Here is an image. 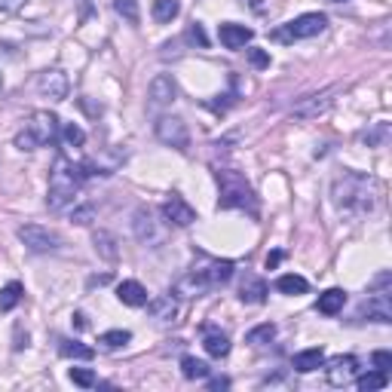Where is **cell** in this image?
Masks as SVG:
<instances>
[{
  "label": "cell",
  "mask_w": 392,
  "mask_h": 392,
  "mask_svg": "<svg viewBox=\"0 0 392 392\" xmlns=\"http://www.w3.org/2000/svg\"><path fill=\"white\" fill-rule=\"evenodd\" d=\"M380 196H383L380 181L365 172L343 169L331 181V202L343 218H365V215H371V212H377Z\"/></svg>",
  "instance_id": "obj_1"
},
{
  "label": "cell",
  "mask_w": 392,
  "mask_h": 392,
  "mask_svg": "<svg viewBox=\"0 0 392 392\" xmlns=\"http://www.w3.org/2000/svg\"><path fill=\"white\" fill-rule=\"evenodd\" d=\"M233 270H236L233 261H218V257L200 255L196 264L178 279L175 294H181V298H202L206 291L227 285L230 279H233Z\"/></svg>",
  "instance_id": "obj_2"
},
{
  "label": "cell",
  "mask_w": 392,
  "mask_h": 392,
  "mask_svg": "<svg viewBox=\"0 0 392 392\" xmlns=\"http://www.w3.org/2000/svg\"><path fill=\"white\" fill-rule=\"evenodd\" d=\"M215 178L221 187V200H218L221 209H248L252 215H257V200H255L252 184L236 169H218Z\"/></svg>",
  "instance_id": "obj_3"
},
{
  "label": "cell",
  "mask_w": 392,
  "mask_h": 392,
  "mask_svg": "<svg viewBox=\"0 0 392 392\" xmlns=\"http://www.w3.org/2000/svg\"><path fill=\"white\" fill-rule=\"evenodd\" d=\"M59 135V117L49 111H34L28 123L16 132V147L19 150H40L52 145Z\"/></svg>",
  "instance_id": "obj_4"
},
{
  "label": "cell",
  "mask_w": 392,
  "mask_h": 392,
  "mask_svg": "<svg viewBox=\"0 0 392 392\" xmlns=\"http://www.w3.org/2000/svg\"><path fill=\"white\" fill-rule=\"evenodd\" d=\"M80 190V181L77 175L71 172V163H65V159H59L56 169H52L49 175V193H47V206L52 212H65L71 202H74V196Z\"/></svg>",
  "instance_id": "obj_5"
},
{
  "label": "cell",
  "mask_w": 392,
  "mask_h": 392,
  "mask_svg": "<svg viewBox=\"0 0 392 392\" xmlns=\"http://www.w3.org/2000/svg\"><path fill=\"white\" fill-rule=\"evenodd\" d=\"M328 28V19L322 13H304L298 16V19L285 22L282 28H276L270 37L276 43H294V40H307V37H316V34H322Z\"/></svg>",
  "instance_id": "obj_6"
},
{
  "label": "cell",
  "mask_w": 392,
  "mask_h": 392,
  "mask_svg": "<svg viewBox=\"0 0 392 392\" xmlns=\"http://www.w3.org/2000/svg\"><path fill=\"white\" fill-rule=\"evenodd\" d=\"M16 236H19V243L34 255H49V252H59L61 248V236L56 230L40 227V224H25L16 230Z\"/></svg>",
  "instance_id": "obj_7"
},
{
  "label": "cell",
  "mask_w": 392,
  "mask_h": 392,
  "mask_svg": "<svg viewBox=\"0 0 392 392\" xmlns=\"http://www.w3.org/2000/svg\"><path fill=\"white\" fill-rule=\"evenodd\" d=\"M157 138L163 141L166 147H175L178 154H187V147H190V132H187V123L181 117H159Z\"/></svg>",
  "instance_id": "obj_8"
},
{
  "label": "cell",
  "mask_w": 392,
  "mask_h": 392,
  "mask_svg": "<svg viewBox=\"0 0 392 392\" xmlns=\"http://www.w3.org/2000/svg\"><path fill=\"white\" fill-rule=\"evenodd\" d=\"M337 92H341V86H328V89H322V92H313V95L300 98V102L291 108V114L298 120H316V117H322V114L334 104V95Z\"/></svg>",
  "instance_id": "obj_9"
},
{
  "label": "cell",
  "mask_w": 392,
  "mask_h": 392,
  "mask_svg": "<svg viewBox=\"0 0 392 392\" xmlns=\"http://www.w3.org/2000/svg\"><path fill=\"white\" fill-rule=\"evenodd\" d=\"M178 98V83L172 74H157L147 86V108L150 111H159V108H169Z\"/></svg>",
  "instance_id": "obj_10"
},
{
  "label": "cell",
  "mask_w": 392,
  "mask_h": 392,
  "mask_svg": "<svg viewBox=\"0 0 392 392\" xmlns=\"http://www.w3.org/2000/svg\"><path fill=\"white\" fill-rule=\"evenodd\" d=\"M359 319H368V322L389 325V322H392V298H389V291H377V294H371L368 300H362V307H359Z\"/></svg>",
  "instance_id": "obj_11"
},
{
  "label": "cell",
  "mask_w": 392,
  "mask_h": 392,
  "mask_svg": "<svg viewBox=\"0 0 392 392\" xmlns=\"http://www.w3.org/2000/svg\"><path fill=\"white\" fill-rule=\"evenodd\" d=\"M322 365H325V374H328L331 386H346V383H353L355 374H359V359H355V355H334L331 362H322Z\"/></svg>",
  "instance_id": "obj_12"
},
{
  "label": "cell",
  "mask_w": 392,
  "mask_h": 392,
  "mask_svg": "<svg viewBox=\"0 0 392 392\" xmlns=\"http://www.w3.org/2000/svg\"><path fill=\"white\" fill-rule=\"evenodd\" d=\"M37 92L43 98H49V102H65V98H68V77H65V71H59V68L43 71L40 80H37Z\"/></svg>",
  "instance_id": "obj_13"
},
{
  "label": "cell",
  "mask_w": 392,
  "mask_h": 392,
  "mask_svg": "<svg viewBox=\"0 0 392 392\" xmlns=\"http://www.w3.org/2000/svg\"><path fill=\"white\" fill-rule=\"evenodd\" d=\"M132 227H135L138 243H145V245H150V248L163 245V230L157 227L154 212H150V209H138V212H135V221H132Z\"/></svg>",
  "instance_id": "obj_14"
},
{
  "label": "cell",
  "mask_w": 392,
  "mask_h": 392,
  "mask_svg": "<svg viewBox=\"0 0 392 392\" xmlns=\"http://www.w3.org/2000/svg\"><path fill=\"white\" fill-rule=\"evenodd\" d=\"M163 218L169 221V224H175V227H190L196 221V212H193V206H187V202H184V196L172 193L163 202Z\"/></svg>",
  "instance_id": "obj_15"
},
{
  "label": "cell",
  "mask_w": 392,
  "mask_h": 392,
  "mask_svg": "<svg viewBox=\"0 0 392 392\" xmlns=\"http://www.w3.org/2000/svg\"><path fill=\"white\" fill-rule=\"evenodd\" d=\"M218 37H221V43H224L227 49H243L245 43H252L255 31L245 28V25H236V22H224L218 28Z\"/></svg>",
  "instance_id": "obj_16"
},
{
  "label": "cell",
  "mask_w": 392,
  "mask_h": 392,
  "mask_svg": "<svg viewBox=\"0 0 392 392\" xmlns=\"http://www.w3.org/2000/svg\"><path fill=\"white\" fill-rule=\"evenodd\" d=\"M239 300H243V304H264L267 300V282L255 273H245L243 282H239Z\"/></svg>",
  "instance_id": "obj_17"
},
{
  "label": "cell",
  "mask_w": 392,
  "mask_h": 392,
  "mask_svg": "<svg viewBox=\"0 0 392 392\" xmlns=\"http://www.w3.org/2000/svg\"><path fill=\"white\" fill-rule=\"evenodd\" d=\"M145 307L157 322H175V316H178V300L172 298V294H159V298L147 300Z\"/></svg>",
  "instance_id": "obj_18"
},
{
  "label": "cell",
  "mask_w": 392,
  "mask_h": 392,
  "mask_svg": "<svg viewBox=\"0 0 392 392\" xmlns=\"http://www.w3.org/2000/svg\"><path fill=\"white\" fill-rule=\"evenodd\" d=\"M117 298L123 300L126 307H145L147 304V288L135 279H126L117 285Z\"/></svg>",
  "instance_id": "obj_19"
},
{
  "label": "cell",
  "mask_w": 392,
  "mask_h": 392,
  "mask_svg": "<svg viewBox=\"0 0 392 392\" xmlns=\"http://www.w3.org/2000/svg\"><path fill=\"white\" fill-rule=\"evenodd\" d=\"M202 346H206V353L212 355V359H224V355L230 353V337L224 331H218V328H206Z\"/></svg>",
  "instance_id": "obj_20"
},
{
  "label": "cell",
  "mask_w": 392,
  "mask_h": 392,
  "mask_svg": "<svg viewBox=\"0 0 392 392\" xmlns=\"http://www.w3.org/2000/svg\"><path fill=\"white\" fill-rule=\"evenodd\" d=\"M343 304H346V291L343 288H328V291L319 294L316 310H319V313H325V316H337L343 310Z\"/></svg>",
  "instance_id": "obj_21"
},
{
  "label": "cell",
  "mask_w": 392,
  "mask_h": 392,
  "mask_svg": "<svg viewBox=\"0 0 392 392\" xmlns=\"http://www.w3.org/2000/svg\"><path fill=\"white\" fill-rule=\"evenodd\" d=\"M322 362H325V353H322V350H304V353L294 355L291 368H294V371H300V374H310V371L322 368Z\"/></svg>",
  "instance_id": "obj_22"
},
{
  "label": "cell",
  "mask_w": 392,
  "mask_h": 392,
  "mask_svg": "<svg viewBox=\"0 0 392 392\" xmlns=\"http://www.w3.org/2000/svg\"><path fill=\"white\" fill-rule=\"evenodd\" d=\"M59 353L65 359H80V362H92L95 359V350L80 341H59Z\"/></svg>",
  "instance_id": "obj_23"
},
{
  "label": "cell",
  "mask_w": 392,
  "mask_h": 392,
  "mask_svg": "<svg viewBox=\"0 0 392 392\" xmlns=\"http://www.w3.org/2000/svg\"><path fill=\"white\" fill-rule=\"evenodd\" d=\"M22 298H25L22 282L4 285V288H0V313H10V310H16V307L22 304Z\"/></svg>",
  "instance_id": "obj_24"
},
{
  "label": "cell",
  "mask_w": 392,
  "mask_h": 392,
  "mask_svg": "<svg viewBox=\"0 0 392 392\" xmlns=\"http://www.w3.org/2000/svg\"><path fill=\"white\" fill-rule=\"evenodd\" d=\"M132 341V331H123V328H114V331H104L98 334V346H102L104 353H114V350H123Z\"/></svg>",
  "instance_id": "obj_25"
},
{
  "label": "cell",
  "mask_w": 392,
  "mask_h": 392,
  "mask_svg": "<svg viewBox=\"0 0 392 392\" xmlns=\"http://www.w3.org/2000/svg\"><path fill=\"white\" fill-rule=\"evenodd\" d=\"M276 291H282V294H307L310 282L304 279V276H298V273H288V276H279V279H276Z\"/></svg>",
  "instance_id": "obj_26"
},
{
  "label": "cell",
  "mask_w": 392,
  "mask_h": 392,
  "mask_svg": "<svg viewBox=\"0 0 392 392\" xmlns=\"http://www.w3.org/2000/svg\"><path fill=\"white\" fill-rule=\"evenodd\" d=\"M154 22L159 25H169L172 19H178V13H181V4L178 0H154Z\"/></svg>",
  "instance_id": "obj_27"
},
{
  "label": "cell",
  "mask_w": 392,
  "mask_h": 392,
  "mask_svg": "<svg viewBox=\"0 0 392 392\" xmlns=\"http://www.w3.org/2000/svg\"><path fill=\"white\" fill-rule=\"evenodd\" d=\"M95 243V252L104 257V261H117V239H114L108 230H98V233L92 236Z\"/></svg>",
  "instance_id": "obj_28"
},
{
  "label": "cell",
  "mask_w": 392,
  "mask_h": 392,
  "mask_svg": "<svg viewBox=\"0 0 392 392\" xmlns=\"http://www.w3.org/2000/svg\"><path fill=\"white\" fill-rule=\"evenodd\" d=\"M209 371L212 368L202 359H193V355H184V359H181V374L187 380H206Z\"/></svg>",
  "instance_id": "obj_29"
},
{
  "label": "cell",
  "mask_w": 392,
  "mask_h": 392,
  "mask_svg": "<svg viewBox=\"0 0 392 392\" xmlns=\"http://www.w3.org/2000/svg\"><path fill=\"white\" fill-rule=\"evenodd\" d=\"M386 383H389V374L371 371V374H362V377L355 380V386H359V392H374V389H383Z\"/></svg>",
  "instance_id": "obj_30"
},
{
  "label": "cell",
  "mask_w": 392,
  "mask_h": 392,
  "mask_svg": "<svg viewBox=\"0 0 392 392\" xmlns=\"http://www.w3.org/2000/svg\"><path fill=\"white\" fill-rule=\"evenodd\" d=\"M114 10H117V16H123L129 25H138L141 22L138 0H114Z\"/></svg>",
  "instance_id": "obj_31"
},
{
  "label": "cell",
  "mask_w": 392,
  "mask_h": 392,
  "mask_svg": "<svg viewBox=\"0 0 392 392\" xmlns=\"http://www.w3.org/2000/svg\"><path fill=\"white\" fill-rule=\"evenodd\" d=\"M276 337V325H257V328H252V331L245 334V343H252V346H264V343H270Z\"/></svg>",
  "instance_id": "obj_32"
},
{
  "label": "cell",
  "mask_w": 392,
  "mask_h": 392,
  "mask_svg": "<svg viewBox=\"0 0 392 392\" xmlns=\"http://www.w3.org/2000/svg\"><path fill=\"white\" fill-rule=\"evenodd\" d=\"M386 138H389V123H377L371 132H365V135H362V141L368 147H383V145H386Z\"/></svg>",
  "instance_id": "obj_33"
},
{
  "label": "cell",
  "mask_w": 392,
  "mask_h": 392,
  "mask_svg": "<svg viewBox=\"0 0 392 392\" xmlns=\"http://www.w3.org/2000/svg\"><path fill=\"white\" fill-rule=\"evenodd\" d=\"M71 380L77 383V386H83V389H92L95 386V371H89V368H71Z\"/></svg>",
  "instance_id": "obj_34"
},
{
  "label": "cell",
  "mask_w": 392,
  "mask_h": 392,
  "mask_svg": "<svg viewBox=\"0 0 392 392\" xmlns=\"http://www.w3.org/2000/svg\"><path fill=\"white\" fill-rule=\"evenodd\" d=\"M61 135H65V141H68L71 147H80V145L86 141V132L80 129V126H74V123H68V126L61 129Z\"/></svg>",
  "instance_id": "obj_35"
},
{
  "label": "cell",
  "mask_w": 392,
  "mask_h": 392,
  "mask_svg": "<svg viewBox=\"0 0 392 392\" xmlns=\"http://www.w3.org/2000/svg\"><path fill=\"white\" fill-rule=\"evenodd\" d=\"M92 218H95V206H80V209L71 212V221H74V224H80V227L92 224Z\"/></svg>",
  "instance_id": "obj_36"
},
{
  "label": "cell",
  "mask_w": 392,
  "mask_h": 392,
  "mask_svg": "<svg viewBox=\"0 0 392 392\" xmlns=\"http://www.w3.org/2000/svg\"><path fill=\"white\" fill-rule=\"evenodd\" d=\"M187 40L196 43L200 49H206V47H209V37H206V31H202V25H200V22H193L190 28H187Z\"/></svg>",
  "instance_id": "obj_37"
},
{
  "label": "cell",
  "mask_w": 392,
  "mask_h": 392,
  "mask_svg": "<svg viewBox=\"0 0 392 392\" xmlns=\"http://www.w3.org/2000/svg\"><path fill=\"white\" fill-rule=\"evenodd\" d=\"M371 362H374V368L383 371V374H389V368H392V355L386 350H377V353L371 355Z\"/></svg>",
  "instance_id": "obj_38"
},
{
  "label": "cell",
  "mask_w": 392,
  "mask_h": 392,
  "mask_svg": "<svg viewBox=\"0 0 392 392\" xmlns=\"http://www.w3.org/2000/svg\"><path fill=\"white\" fill-rule=\"evenodd\" d=\"M248 61H252L255 68H270V56H267L264 49H248Z\"/></svg>",
  "instance_id": "obj_39"
},
{
  "label": "cell",
  "mask_w": 392,
  "mask_h": 392,
  "mask_svg": "<svg viewBox=\"0 0 392 392\" xmlns=\"http://www.w3.org/2000/svg\"><path fill=\"white\" fill-rule=\"evenodd\" d=\"M25 4H28V0H0V13H16V10H22Z\"/></svg>",
  "instance_id": "obj_40"
},
{
  "label": "cell",
  "mask_w": 392,
  "mask_h": 392,
  "mask_svg": "<svg viewBox=\"0 0 392 392\" xmlns=\"http://www.w3.org/2000/svg\"><path fill=\"white\" fill-rule=\"evenodd\" d=\"M282 252H270V255H267V270H276V267H279L282 264Z\"/></svg>",
  "instance_id": "obj_41"
},
{
  "label": "cell",
  "mask_w": 392,
  "mask_h": 392,
  "mask_svg": "<svg viewBox=\"0 0 392 392\" xmlns=\"http://www.w3.org/2000/svg\"><path fill=\"white\" fill-rule=\"evenodd\" d=\"M230 386V380L227 377H215V380H209V389H227Z\"/></svg>",
  "instance_id": "obj_42"
},
{
  "label": "cell",
  "mask_w": 392,
  "mask_h": 392,
  "mask_svg": "<svg viewBox=\"0 0 392 392\" xmlns=\"http://www.w3.org/2000/svg\"><path fill=\"white\" fill-rule=\"evenodd\" d=\"M74 325H77V328H86V319H83V313H74Z\"/></svg>",
  "instance_id": "obj_43"
},
{
  "label": "cell",
  "mask_w": 392,
  "mask_h": 392,
  "mask_svg": "<svg viewBox=\"0 0 392 392\" xmlns=\"http://www.w3.org/2000/svg\"><path fill=\"white\" fill-rule=\"evenodd\" d=\"M328 4H346V0H328Z\"/></svg>",
  "instance_id": "obj_44"
},
{
  "label": "cell",
  "mask_w": 392,
  "mask_h": 392,
  "mask_svg": "<svg viewBox=\"0 0 392 392\" xmlns=\"http://www.w3.org/2000/svg\"><path fill=\"white\" fill-rule=\"evenodd\" d=\"M0 89H4V74H0Z\"/></svg>",
  "instance_id": "obj_45"
}]
</instances>
